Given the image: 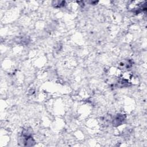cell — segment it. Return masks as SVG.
<instances>
[{
  "instance_id": "cell-3",
  "label": "cell",
  "mask_w": 147,
  "mask_h": 147,
  "mask_svg": "<svg viewBox=\"0 0 147 147\" xmlns=\"http://www.w3.org/2000/svg\"><path fill=\"white\" fill-rule=\"evenodd\" d=\"M29 40L27 37L25 36H20L16 38V42L20 44H28Z\"/></svg>"
},
{
  "instance_id": "cell-2",
  "label": "cell",
  "mask_w": 147,
  "mask_h": 147,
  "mask_svg": "<svg viewBox=\"0 0 147 147\" xmlns=\"http://www.w3.org/2000/svg\"><path fill=\"white\" fill-rule=\"evenodd\" d=\"M125 120V115L124 114H117L113 120V125L114 126H118L122 124Z\"/></svg>"
},
{
  "instance_id": "cell-4",
  "label": "cell",
  "mask_w": 147,
  "mask_h": 147,
  "mask_svg": "<svg viewBox=\"0 0 147 147\" xmlns=\"http://www.w3.org/2000/svg\"><path fill=\"white\" fill-rule=\"evenodd\" d=\"M132 65V63L131 62V60H125L124 61L121 62L119 64V66L122 69H128L130 67H131Z\"/></svg>"
},
{
  "instance_id": "cell-1",
  "label": "cell",
  "mask_w": 147,
  "mask_h": 147,
  "mask_svg": "<svg viewBox=\"0 0 147 147\" xmlns=\"http://www.w3.org/2000/svg\"><path fill=\"white\" fill-rule=\"evenodd\" d=\"M20 141L22 142L21 143H22V145L26 146H31L34 145L35 144V141L33 139L32 136H30V137L21 136Z\"/></svg>"
}]
</instances>
